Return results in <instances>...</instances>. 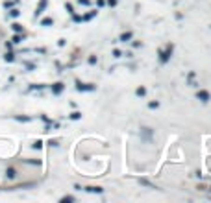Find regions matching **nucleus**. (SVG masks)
Masks as SVG:
<instances>
[{
    "label": "nucleus",
    "mask_w": 211,
    "mask_h": 203,
    "mask_svg": "<svg viewBox=\"0 0 211 203\" xmlns=\"http://www.w3.org/2000/svg\"><path fill=\"white\" fill-rule=\"evenodd\" d=\"M8 177H9V179L15 177V170H13V168H9V170H8Z\"/></svg>",
    "instance_id": "f03ea898"
},
{
    "label": "nucleus",
    "mask_w": 211,
    "mask_h": 203,
    "mask_svg": "<svg viewBox=\"0 0 211 203\" xmlns=\"http://www.w3.org/2000/svg\"><path fill=\"white\" fill-rule=\"evenodd\" d=\"M61 90V83H56V87H54V93H59Z\"/></svg>",
    "instance_id": "7ed1b4c3"
},
{
    "label": "nucleus",
    "mask_w": 211,
    "mask_h": 203,
    "mask_svg": "<svg viewBox=\"0 0 211 203\" xmlns=\"http://www.w3.org/2000/svg\"><path fill=\"white\" fill-rule=\"evenodd\" d=\"M13 30H15V32H20V30H22V26H20V24H13Z\"/></svg>",
    "instance_id": "20e7f679"
},
{
    "label": "nucleus",
    "mask_w": 211,
    "mask_h": 203,
    "mask_svg": "<svg viewBox=\"0 0 211 203\" xmlns=\"http://www.w3.org/2000/svg\"><path fill=\"white\" fill-rule=\"evenodd\" d=\"M198 96H200V98H204V102H207V98H209V94L206 93V90H202V93H198Z\"/></svg>",
    "instance_id": "f257e3e1"
}]
</instances>
